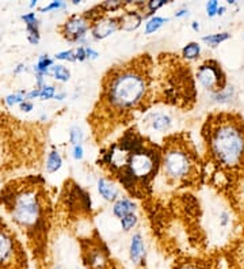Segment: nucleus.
I'll use <instances>...</instances> for the list:
<instances>
[{
    "mask_svg": "<svg viewBox=\"0 0 244 269\" xmlns=\"http://www.w3.org/2000/svg\"><path fill=\"white\" fill-rule=\"evenodd\" d=\"M0 205L25 234L34 257L43 261L52 226V201L45 180L32 176L8 182L0 191Z\"/></svg>",
    "mask_w": 244,
    "mask_h": 269,
    "instance_id": "1",
    "label": "nucleus"
},
{
    "mask_svg": "<svg viewBox=\"0 0 244 269\" xmlns=\"http://www.w3.org/2000/svg\"><path fill=\"white\" fill-rule=\"evenodd\" d=\"M162 151L137 132L128 131L118 143H114L102 156L122 187L137 197H142L162 167Z\"/></svg>",
    "mask_w": 244,
    "mask_h": 269,
    "instance_id": "2",
    "label": "nucleus"
},
{
    "mask_svg": "<svg viewBox=\"0 0 244 269\" xmlns=\"http://www.w3.org/2000/svg\"><path fill=\"white\" fill-rule=\"evenodd\" d=\"M151 88V57L142 55L110 70L103 79L101 105L113 115L140 109Z\"/></svg>",
    "mask_w": 244,
    "mask_h": 269,
    "instance_id": "3",
    "label": "nucleus"
},
{
    "mask_svg": "<svg viewBox=\"0 0 244 269\" xmlns=\"http://www.w3.org/2000/svg\"><path fill=\"white\" fill-rule=\"evenodd\" d=\"M209 151L217 165L235 169L244 163V124L231 115H218L208 122Z\"/></svg>",
    "mask_w": 244,
    "mask_h": 269,
    "instance_id": "4",
    "label": "nucleus"
},
{
    "mask_svg": "<svg viewBox=\"0 0 244 269\" xmlns=\"http://www.w3.org/2000/svg\"><path fill=\"white\" fill-rule=\"evenodd\" d=\"M162 158V167L164 176L171 181H186L189 177L194 176L195 159L194 154L190 153L187 144L176 143L170 140L164 146Z\"/></svg>",
    "mask_w": 244,
    "mask_h": 269,
    "instance_id": "5",
    "label": "nucleus"
},
{
    "mask_svg": "<svg viewBox=\"0 0 244 269\" xmlns=\"http://www.w3.org/2000/svg\"><path fill=\"white\" fill-rule=\"evenodd\" d=\"M0 269H29V256L16 231L0 216Z\"/></svg>",
    "mask_w": 244,
    "mask_h": 269,
    "instance_id": "6",
    "label": "nucleus"
},
{
    "mask_svg": "<svg viewBox=\"0 0 244 269\" xmlns=\"http://www.w3.org/2000/svg\"><path fill=\"white\" fill-rule=\"evenodd\" d=\"M101 241L102 239L90 241V243H83L81 246V258L87 269H114L107 247Z\"/></svg>",
    "mask_w": 244,
    "mask_h": 269,
    "instance_id": "7",
    "label": "nucleus"
},
{
    "mask_svg": "<svg viewBox=\"0 0 244 269\" xmlns=\"http://www.w3.org/2000/svg\"><path fill=\"white\" fill-rule=\"evenodd\" d=\"M197 79L204 88L209 90L213 94L220 93L225 88V75L221 67L216 61H206L198 67Z\"/></svg>",
    "mask_w": 244,
    "mask_h": 269,
    "instance_id": "8",
    "label": "nucleus"
},
{
    "mask_svg": "<svg viewBox=\"0 0 244 269\" xmlns=\"http://www.w3.org/2000/svg\"><path fill=\"white\" fill-rule=\"evenodd\" d=\"M91 26L92 22L90 17H88V14H83V15H77L76 14V15H72V17L68 18L61 25L60 30H61L63 37L68 39V41L81 42Z\"/></svg>",
    "mask_w": 244,
    "mask_h": 269,
    "instance_id": "9",
    "label": "nucleus"
},
{
    "mask_svg": "<svg viewBox=\"0 0 244 269\" xmlns=\"http://www.w3.org/2000/svg\"><path fill=\"white\" fill-rule=\"evenodd\" d=\"M119 29V21L118 17H105L102 15L98 18L95 22L92 23L91 26V36L95 39H105L107 38L108 36L115 33Z\"/></svg>",
    "mask_w": 244,
    "mask_h": 269,
    "instance_id": "10",
    "label": "nucleus"
},
{
    "mask_svg": "<svg viewBox=\"0 0 244 269\" xmlns=\"http://www.w3.org/2000/svg\"><path fill=\"white\" fill-rule=\"evenodd\" d=\"M129 257L130 261L135 265H139L144 260V242H142V236L140 232H136L130 239Z\"/></svg>",
    "mask_w": 244,
    "mask_h": 269,
    "instance_id": "11",
    "label": "nucleus"
},
{
    "mask_svg": "<svg viewBox=\"0 0 244 269\" xmlns=\"http://www.w3.org/2000/svg\"><path fill=\"white\" fill-rule=\"evenodd\" d=\"M119 29H122L125 32H133L137 28H140L142 22V15L137 11H126L122 15L118 17Z\"/></svg>",
    "mask_w": 244,
    "mask_h": 269,
    "instance_id": "12",
    "label": "nucleus"
},
{
    "mask_svg": "<svg viewBox=\"0 0 244 269\" xmlns=\"http://www.w3.org/2000/svg\"><path fill=\"white\" fill-rule=\"evenodd\" d=\"M98 192L106 201H117L118 200V188L106 178L98 180Z\"/></svg>",
    "mask_w": 244,
    "mask_h": 269,
    "instance_id": "13",
    "label": "nucleus"
},
{
    "mask_svg": "<svg viewBox=\"0 0 244 269\" xmlns=\"http://www.w3.org/2000/svg\"><path fill=\"white\" fill-rule=\"evenodd\" d=\"M136 211V204L129 200V198H118L113 205V214L119 218V219H122L125 216H128V215L135 214Z\"/></svg>",
    "mask_w": 244,
    "mask_h": 269,
    "instance_id": "14",
    "label": "nucleus"
},
{
    "mask_svg": "<svg viewBox=\"0 0 244 269\" xmlns=\"http://www.w3.org/2000/svg\"><path fill=\"white\" fill-rule=\"evenodd\" d=\"M149 124L157 132H166L168 131L171 125H173V120L168 115H164V113H152L149 115Z\"/></svg>",
    "mask_w": 244,
    "mask_h": 269,
    "instance_id": "15",
    "label": "nucleus"
},
{
    "mask_svg": "<svg viewBox=\"0 0 244 269\" xmlns=\"http://www.w3.org/2000/svg\"><path fill=\"white\" fill-rule=\"evenodd\" d=\"M61 166H63V158L59 151H50L46 159V173L53 174L61 169Z\"/></svg>",
    "mask_w": 244,
    "mask_h": 269,
    "instance_id": "16",
    "label": "nucleus"
},
{
    "mask_svg": "<svg viewBox=\"0 0 244 269\" xmlns=\"http://www.w3.org/2000/svg\"><path fill=\"white\" fill-rule=\"evenodd\" d=\"M53 59L49 57L48 55H42L34 66V71H35V75H41V77H45V75H49V71L53 66Z\"/></svg>",
    "mask_w": 244,
    "mask_h": 269,
    "instance_id": "17",
    "label": "nucleus"
},
{
    "mask_svg": "<svg viewBox=\"0 0 244 269\" xmlns=\"http://www.w3.org/2000/svg\"><path fill=\"white\" fill-rule=\"evenodd\" d=\"M49 75H52L59 82H68L70 77V71L63 64H53L49 71Z\"/></svg>",
    "mask_w": 244,
    "mask_h": 269,
    "instance_id": "18",
    "label": "nucleus"
},
{
    "mask_svg": "<svg viewBox=\"0 0 244 269\" xmlns=\"http://www.w3.org/2000/svg\"><path fill=\"white\" fill-rule=\"evenodd\" d=\"M170 19L164 17H152L151 19H148L145 23V34H152L157 32L159 29L163 28Z\"/></svg>",
    "mask_w": 244,
    "mask_h": 269,
    "instance_id": "19",
    "label": "nucleus"
},
{
    "mask_svg": "<svg viewBox=\"0 0 244 269\" xmlns=\"http://www.w3.org/2000/svg\"><path fill=\"white\" fill-rule=\"evenodd\" d=\"M26 30L29 42L33 45H37L39 42V38H41V36H39V21L26 25Z\"/></svg>",
    "mask_w": 244,
    "mask_h": 269,
    "instance_id": "20",
    "label": "nucleus"
},
{
    "mask_svg": "<svg viewBox=\"0 0 244 269\" xmlns=\"http://www.w3.org/2000/svg\"><path fill=\"white\" fill-rule=\"evenodd\" d=\"M201 53V46L198 42H189L182 49V56L186 60H195Z\"/></svg>",
    "mask_w": 244,
    "mask_h": 269,
    "instance_id": "21",
    "label": "nucleus"
},
{
    "mask_svg": "<svg viewBox=\"0 0 244 269\" xmlns=\"http://www.w3.org/2000/svg\"><path fill=\"white\" fill-rule=\"evenodd\" d=\"M231 36L228 33H218V34H210V36H205L202 41L205 42L206 45H210V46H217L220 45L224 41H227Z\"/></svg>",
    "mask_w": 244,
    "mask_h": 269,
    "instance_id": "22",
    "label": "nucleus"
},
{
    "mask_svg": "<svg viewBox=\"0 0 244 269\" xmlns=\"http://www.w3.org/2000/svg\"><path fill=\"white\" fill-rule=\"evenodd\" d=\"M26 91L25 90H21V91H16V93H12L10 95L5 97V104L8 105L10 108L15 106V105H21L25 99H26Z\"/></svg>",
    "mask_w": 244,
    "mask_h": 269,
    "instance_id": "23",
    "label": "nucleus"
},
{
    "mask_svg": "<svg viewBox=\"0 0 244 269\" xmlns=\"http://www.w3.org/2000/svg\"><path fill=\"white\" fill-rule=\"evenodd\" d=\"M83 139H84V132L81 131L80 126H72L70 131V142L73 146H77V144H80L83 142Z\"/></svg>",
    "mask_w": 244,
    "mask_h": 269,
    "instance_id": "24",
    "label": "nucleus"
},
{
    "mask_svg": "<svg viewBox=\"0 0 244 269\" xmlns=\"http://www.w3.org/2000/svg\"><path fill=\"white\" fill-rule=\"evenodd\" d=\"M174 269H209L208 267H205L202 263H198V261H183V263L175 264V268Z\"/></svg>",
    "mask_w": 244,
    "mask_h": 269,
    "instance_id": "25",
    "label": "nucleus"
},
{
    "mask_svg": "<svg viewBox=\"0 0 244 269\" xmlns=\"http://www.w3.org/2000/svg\"><path fill=\"white\" fill-rule=\"evenodd\" d=\"M54 95H56V87L50 86V84H45V86L39 88V97L38 98L42 99V101H48V99L54 98Z\"/></svg>",
    "mask_w": 244,
    "mask_h": 269,
    "instance_id": "26",
    "label": "nucleus"
},
{
    "mask_svg": "<svg viewBox=\"0 0 244 269\" xmlns=\"http://www.w3.org/2000/svg\"><path fill=\"white\" fill-rule=\"evenodd\" d=\"M232 95H233V88L228 87V88H224V90L220 91V93L213 94V98L216 99L217 102H221V104H224V102H228L229 99L232 98Z\"/></svg>",
    "mask_w": 244,
    "mask_h": 269,
    "instance_id": "27",
    "label": "nucleus"
},
{
    "mask_svg": "<svg viewBox=\"0 0 244 269\" xmlns=\"http://www.w3.org/2000/svg\"><path fill=\"white\" fill-rule=\"evenodd\" d=\"M136 225H137V216L135 214L128 215V216H125V218L121 219V227H122L124 231L132 230Z\"/></svg>",
    "mask_w": 244,
    "mask_h": 269,
    "instance_id": "28",
    "label": "nucleus"
},
{
    "mask_svg": "<svg viewBox=\"0 0 244 269\" xmlns=\"http://www.w3.org/2000/svg\"><path fill=\"white\" fill-rule=\"evenodd\" d=\"M54 59H56V60H63V61H76L75 49L59 52L57 55L54 56Z\"/></svg>",
    "mask_w": 244,
    "mask_h": 269,
    "instance_id": "29",
    "label": "nucleus"
},
{
    "mask_svg": "<svg viewBox=\"0 0 244 269\" xmlns=\"http://www.w3.org/2000/svg\"><path fill=\"white\" fill-rule=\"evenodd\" d=\"M168 1L166 0H151V1H148L146 3V8H148V14H152V12L157 11L159 8H162L163 6H166Z\"/></svg>",
    "mask_w": 244,
    "mask_h": 269,
    "instance_id": "30",
    "label": "nucleus"
},
{
    "mask_svg": "<svg viewBox=\"0 0 244 269\" xmlns=\"http://www.w3.org/2000/svg\"><path fill=\"white\" fill-rule=\"evenodd\" d=\"M64 7H65L64 1H61V0H56V1L49 3L48 6L41 7V8H39V11L49 12V11H54V10H60V8H64Z\"/></svg>",
    "mask_w": 244,
    "mask_h": 269,
    "instance_id": "31",
    "label": "nucleus"
},
{
    "mask_svg": "<svg viewBox=\"0 0 244 269\" xmlns=\"http://www.w3.org/2000/svg\"><path fill=\"white\" fill-rule=\"evenodd\" d=\"M218 1H214V0H211V1H208L206 3V12H208V15L209 17H214L217 15V10H218Z\"/></svg>",
    "mask_w": 244,
    "mask_h": 269,
    "instance_id": "32",
    "label": "nucleus"
},
{
    "mask_svg": "<svg viewBox=\"0 0 244 269\" xmlns=\"http://www.w3.org/2000/svg\"><path fill=\"white\" fill-rule=\"evenodd\" d=\"M72 156H73V159L76 160L83 159V156H84V150H83V146H81V144L73 146V150H72Z\"/></svg>",
    "mask_w": 244,
    "mask_h": 269,
    "instance_id": "33",
    "label": "nucleus"
},
{
    "mask_svg": "<svg viewBox=\"0 0 244 269\" xmlns=\"http://www.w3.org/2000/svg\"><path fill=\"white\" fill-rule=\"evenodd\" d=\"M75 55H76V61H84L87 60L86 56V46H79L75 49Z\"/></svg>",
    "mask_w": 244,
    "mask_h": 269,
    "instance_id": "34",
    "label": "nucleus"
},
{
    "mask_svg": "<svg viewBox=\"0 0 244 269\" xmlns=\"http://www.w3.org/2000/svg\"><path fill=\"white\" fill-rule=\"evenodd\" d=\"M21 18H22V21L26 23V25L38 21V18H37V15H35V12H27V14H25V15H22Z\"/></svg>",
    "mask_w": 244,
    "mask_h": 269,
    "instance_id": "35",
    "label": "nucleus"
},
{
    "mask_svg": "<svg viewBox=\"0 0 244 269\" xmlns=\"http://www.w3.org/2000/svg\"><path fill=\"white\" fill-rule=\"evenodd\" d=\"M19 108H21L22 112H25V113H29V112H32L34 109V105H33L32 101H27L25 99L21 105H19Z\"/></svg>",
    "mask_w": 244,
    "mask_h": 269,
    "instance_id": "36",
    "label": "nucleus"
},
{
    "mask_svg": "<svg viewBox=\"0 0 244 269\" xmlns=\"http://www.w3.org/2000/svg\"><path fill=\"white\" fill-rule=\"evenodd\" d=\"M86 56L87 59H90V60H95V59H98L99 53H98L97 50H94L92 48H90V46H86Z\"/></svg>",
    "mask_w": 244,
    "mask_h": 269,
    "instance_id": "37",
    "label": "nucleus"
},
{
    "mask_svg": "<svg viewBox=\"0 0 244 269\" xmlns=\"http://www.w3.org/2000/svg\"><path fill=\"white\" fill-rule=\"evenodd\" d=\"M65 97H67V93H65V91H61V93H56L54 99H56V101H64Z\"/></svg>",
    "mask_w": 244,
    "mask_h": 269,
    "instance_id": "38",
    "label": "nucleus"
},
{
    "mask_svg": "<svg viewBox=\"0 0 244 269\" xmlns=\"http://www.w3.org/2000/svg\"><path fill=\"white\" fill-rule=\"evenodd\" d=\"M187 10H186V8H180V10H178V11L175 12V17L176 18H182V17H184V15H187Z\"/></svg>",
    "mask_w": 244,
    "mask_h": 269,
    "instance_id": "39",
    "label": "nucleus"
},
{
    "mask_svg": "<svg viewBox=\"0 0 244 269\" xmlns=\"http://www.w3.org/2000/svg\"><path fill=\"white\" fill-rule=\"evenodd\" d=\"M25 70H26V67L23 66V64H19V66L16 67L15 70H14V74H15V75H18V74H21V72L25 71Z\"/></svg>",
    "mask_w": 244,
    "mask_h": 269,
    "instance_id": "40",
    "label": "nucleus"
},
{
    "mask_svg": "<svg viewBox=\"0 0 244 269\" xmlns=\"http://www.w3.org/2000/svg\"><path fill=\"white\" fill-rule=\"evenodd\" d=\"M227 11V8L224 6L218 7V10H217V15H224V12Z\"/></svg>",
    "mask_w": 244,
    "mask_h": 269,
    "instance_id": "41",
    "label": "nucleus"
},
{
    "mask_svg": "<svg viewBox=\"0 0 244 269\" xmlns=\"http://www.w3.org/2000/svg\"><path fill=\"white\" fill-rule=\"evenodd\" d=\"M191 28H193V30H194V32H198V30H200V23L193 22L191 23Z\"/></svg>",
    "mask_w": 244,
    "mask_h": 269,
    "instance_id": "42",
    "label": "nucleus"
},
{
    "mask_svg": "<svg viewBox=\"0 0 244 269\" xmlns=\"http://www.w3.org/2000/svg\"><path fill=\"white\" fill-rule=\"evenodd\" d=\"M37 0H32V3H30V8H33V7H35L37 6Z\"/></svg>",
    "mask_w": 244,
    "mask_h": 269,
    "instance_id": "43",
    "label": "nucleus"
},
{
    "mask_svg": "<svg viewBox=\"0 0 244 269\" xmlns=\"http://www.w3.org/2000/svg\"><path fill=\"white\" fill-rule=\"evenodd\" d=\"M56 269H61V268H56Z\"/></svg>",
    "mask_w": 244,
    "mask_h": 269,
    "instance_id": "44",
    "label": "nucleus"
},
{
    "mask_svg": "<svg viewBox=\"0 0 244 269\" xmlns=\"http://www.w3.org/2000/svg\"><path fill=\"white\" fill-rule=\"evenodd\" d=\"M243 38H244V37H243Z\"/></svg>",
    "mask_w": 244,
    "mask_h": 269,
    "instance_id": "45",
    "label": "nucleus"
}]
</instances>
